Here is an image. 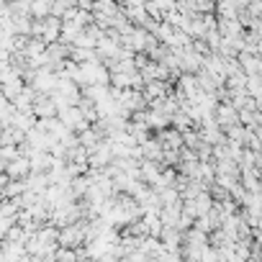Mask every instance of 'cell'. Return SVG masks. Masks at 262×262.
Here are the masks:
<instances>
[{
    "instance_id": "2",
    "label": "cell",
    "mask_w": 262,
    "mask_h": 262,
    "mask_svg": "<svg viewBox=\"0 0 262 262\" xmlns=\"http://www.w3.org/2000/svg\"><path fill=\"white\" fill-rule=\"evenodd\" d=\"M3 167H6V175H8L11 180H13V178H16V180H24V178L29 175V170H31V167H29V157H24V155L8 160Z\"/></svg>"
},
{
    "instance_id": "4",
    "label": "cell",
    "mask_w": 262,
    "mask_h": 262,
    "mask_svg": "<svg viewBox=\"0 0 262 262\" xmlns=\"http://www.w3.org/2000/svg\"><path fill=\"white\" fill-rule=\"evenodd\" d=\"M219 3V18H236V8H234V3L231 0H216Z\"/></svg>"
},
{
    "instance_id": "3",
    "label": "cell",
    "mask_w": 262,
    "mask_h": 262,
    "mask_svg": "<svg viewBox=\"0 0 262 262\" xmlns=\"http://www.w3.org/2000/svg\"><path fill=\"white\" fill-rule=\"evenodd\" d=\"M52 13V0H31L29 3V16L31 18H44Z\"/></svg>"
},
{
    "instance_id": "6",
    "label": "cell",
    "mask_w": 262,
    "mask_h": 262,
    "mask_svg": "<svg viewBox=\"0 0 262 262\" xmlns=\"http://www.w3.org/2000/svg\"><path fill=\"white\" fill-rule=\"evenodd\" d=\"M6 39H8V34H6L3 29H0V47H3V41H6Z\"/></svg>"
},
{
    "instance_id": "1",
    "label": "cell",
    "mask_w": 262,
    "mask_h": 262,
    "mask_svg": "<svg viewBox=\"0 0 262 262\" xmlns=\"http://www.w3.org/2000/svg\"><path fill=\"white\" fill-rule=\"evenodd\" d=\"M59 121H62L70 131H82V128L90 126V121L82 116V111H80L77 105H67V108H62V111H59Z\"/></svg>"
},
{
    "instance_id": "7",
    "label": "cell",
    "mask_w": 262,
    "mask_h": 262,
    "mask_svg": "<svg viewBox=\"0 0 262 262\" xmlns=\"http://www.w3.org/2000/svg\"><path fill=\"white\" fill-rule=\"evenodd\" d=\"M0 257H3V249H0Z\"/></svg>"
},
{
    "instance_id": "5",
    "label": "cell",
    "mask_w": 262,
    "mask_h": 262,
    "mask_svg": "<svg viewBox=\"0 0 262 262\" xmlns=\"http://www.w3.org/2000/svg\"><path fill=\"white\" fill-rule=\"evenodd\" d=\"M54 257L57 259H77L75 252H70V249H54Z\"/></svg>"
}]
</instances>
